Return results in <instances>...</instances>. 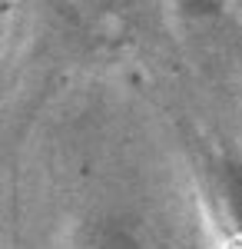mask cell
I'll list each match as a JSON object with an SVG mask.
<instances>
[{
	"mask_svg": "<svg viewBox=\"0 0 242 249\" xmlns=\"http://www.w3.org/2000/svg\"><path fill=\"white\" fill-rule=\"evenodd\" d=\"M80 249H146V239L130 216L100 213L80 226Z\"/></svg>",
	"mask_w": 242,
	"mask_h": 249,
	"instance_id": "1",
	"label": "cell"
},
{
	"mask_svg": "<svg viewBox=\"0 0 242 249\" xmlns=\"http://www.w3.org/2000/svg\"><path fill=\"white\" fill-rule=\"evenodd\" d=\"M216 186H219V199H223L225 213L232 219L236 236H242V156L225 153L216 163Z\"/></svg>",
	"mask_w": 242,
	"mask_h": 249,
	"instance_id": "2",
	"label": "cell"
}]
</instances>
